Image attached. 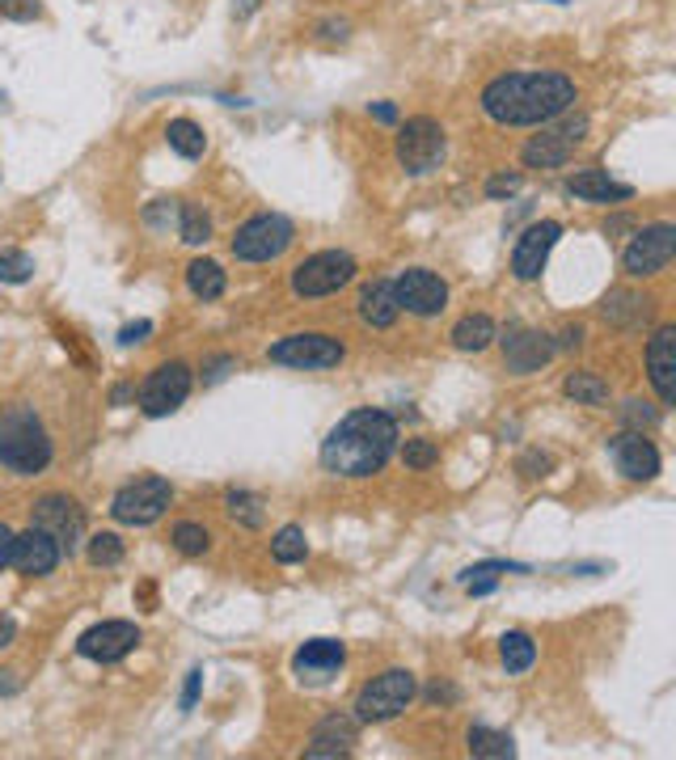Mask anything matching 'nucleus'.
<instances>
[{
    "label": "nucleus",
    "mask_w": 676,
    "mask_h": 760,
    "mask_svg": "<svg viewBox=\"0 0 676 760\" xmlns=\"http://www.w3.org/2000/svg\"><path fill=\"white\" fill-rule=\"evenodd\" d=\"M165 140H169V149L178 152V156H187V161H200L203 152H207V136H203V127L195 118H169Z\"/></svg>",
    "instance_id": "nucleus-25"
},
{
    "label": "nucleus",
    "mask_w": 676,
    "mask_h": 760,
    "mask_svg": "<svg viewBox=\"0 0 676 760\" xmlns=\"http://www.w3.org/2000/svg\"><path fill=\"white\" fill-rule=\"evenodd\" d=\"M398 453V418L385 410H352L326 440H321V465L339 478H372Z\"/></svg>",
    "instance_id": "nucleus-2"
},
{
    "label": "nucleus",
    "mask_w": 676,
    "mask_h": 760,
    "mask_svg": "<svg viewBox=\"0 0 676 760\" xmlns=\"http://www.w3.org/2000/svg\"><path fill=\"white\" fill-rule=\"evenodd\" d=\"M254 9H258V0H241V4H238V9H233V13H238V17H250Z\"/></svg>",
    "instance_id": "nucleus-47"
},
{
    "label": "nucleus",
    "mask_w": 676,
    "mask_h": 760,
    "mask_svg": "<svg viewBox=\"0 0 676 760\" xmlns=\"http://www.w3.org/2000/svg\"><path fill=\"white\" fill-rule=\"evenodd\" d=\"M613 465L630 482H651V478H660V448L642 431H622L613 440Z\"/></svg>",
    "instance_id": "nucleus-19"
},
{
    "label": "nucleus",
    "mask_w": 676,
    "mask_h": 760,
    "mask_svg": "<svg viewBox=\"0 0 676 760\" xmlns=\"http://www.w3.org/2000/svg\"><path fill=\"white\" fill-rule=\"evenodd\" d=\"M225 270L220 263H212V258H200V263L187 266V288H191V296H200V301H220L225 296Z\"/></svg>",
    "instance_id": "nucleus-26"
},
{
    "label": "nucleus",
    "mask_w": 676,
    "mask_h": 760,
    "mask_svg": "<svg viewBox=\"0 0 676 760\" xmlns=\"http://www.w3.org/2000/svg\"><path fill=\"white\" fill-rule=\"evenodd\" d=\"M647 377L664 406L676 402V326H660L647 342Z\"/></svg>",
    "instance_id": "nucleus-20"
},
{
    "label": "nucleus",
    "mask_w": 676,
    "mask_h": 760,
    "mask_svg": "<svg viewBox=\"0 0 676 760\" xmlns=\"http://www.w3.org/2000/svg\"><path fill=\"white\" fill-rule=\"evenodd\" d=\"M200 684H203V672L195 668V672L187 676V688H182V710H191V706H195V697H200Z\"/></svg>",
    "instance_id": "nucleus-44"
},
{
    "label": "nucleus",
    "mask_w": 676,
    "mask_h": 760,
    "mask_svg": "<svg viewBox=\"0 0 676 760\" xmlns=\"http://www.w3.org/2000/svg\"><path fill=\"white\" fill-rule=\"evenodd\" d=\"M207 545H212V536H207L203 524H195V520L174 524V549H178V554H187V558H203Z\"/></svg>",
    "instance_id": "nucleus-34"
},
{
    "label": "nucleus",
    "mask_w": 676,
    "mask_h": 760,
    "mask_svg": "<svg viewBox=\"0 0 676 760\" xmlns=\"http://www.w3.org/2000/svg\"><path fill=\"white\" fill-rule=\"evenodd\" d=\"M546 469H550V460H546V456H524V460H520V473H524V478H546Z\"/></svg>",
    "instance_id": "nucleus-42"
},
{
    "label": "nucleus",
    "mask_w": 676,
    "mask_h": 760,
    "mask_svg": "<svg viewBox=\"0 0 676 760\" xmlns=\"http://www.w3.org/2000/svg\"><path fill=\"white\" fill-rule=\"evenodd\" d=\"M153 334V321H136V326H123L119 330V346H131V342H144Z\"/></svg>",
    "instance_id": "nucleus-40"
},
{
    "label": "nucleus",
    "mask_w": 676,
    "mask_h": 760,
    "mask_svg": "<svg viewBox=\"0 0 676 760\" xmlns=\"http://www.w3.org/2000/svg\"><path fill=\"white\" fill-rule=\"evenodd\" d=\"M394 292H398V304L414 317H436L448 304V283L439 279L436 270H423V266H410L394 279Z\"/></svg>",
    "instance_id": "nucleus-13"
},
{
    "label": "nucleus",
    "mask_w": 676,
    "mask_h": 760,
    "mask_svg": "<svg viewBox=\"0 0 676 760\" xmlns=\"http://www.w3.org/2000/svg\"><path fill=\"white\" fill-rule=\"evenodd\" d=\"M178 232H182L187 245H203V241L212 237V220L203 216L200 203H182V207H178Z\"/></svg>",
    "instance_id": "nucleus-32"
},
{
    "label": "nucleus",
    "mask_w": 676,
    "mask_h": 760,
    "mask_svg": "<svg viewBox=\"0 0 676 760\" xmlns=\"http://www.w3.org/2000/svg\"><path fill=\"white\" fill-rule=\"evenodd\" d=\"M562 393L575 402V406H604L609 402V384L597 372H571L562 380Z\"/></svg>",
    "instance_id": "nucleus-28"
},
{
    "label": "nucleus",
    "mask_w": 676,
    "mask_h": 760,
    "mask_svg": "<svg viewBox=\"0 0 676 760\" xmlns=\"http://www.w3.org/2000/svg\"><path fill=\"white\" fill-rule=\"evenodd\" d=\"M140 646V630L136 621H102L93 630H85L77 638V650L93 663H119Z\"/></svg>",
    "instance_id": "nucleus-15"
},
{
    "label": "nucleus",
    "mask_w": 676,
    "mask_h": 760,
    "mask_svg": "<svg viewBox=\"0 0 676 760\" xmlns=\"http://www.w3.org/2000/svg\"><path fill=\"white\" fill-rule=\"evenodd\" d=\"M85 554H89V562L93 567H119L123 562V541L115 532H93L89 541H85Z\"/></svg>",
    "instance_id": "nucleus-33"
},
{
    "label": "nucleus",
    "mask_w": 676,
    "mask_h": 760,
    "mask_svg": "<svg viewBox=\"0 0 676 760\" xmlns=\"http://www.w3.org/2000/svg\"><path fill=\"white\" fill-rule=\"evenodd\" d=\"M584 136H588V118H584V114H575V118H566V123H558V127L546 123V131L533 136V140L524 144V165H533V169L566 165V156L575 152V144H584Z\"/></svg>",
    "instance_id": "nucleus-11"
},
{
    "label": "nucleus",
    "mask_w": 676,
    "mask_h": 760,
    "mask_svg": "<svg viewBox=\"0 0 676 760\" xmlns=\"http://www.w3.org/2000/svg\"><path fill=\"white\" fill-rule=\"evenodd\" d=\"M516 190H520V174H499V178L486 182V194H490V199H503V194H516Z\"/></svg>",
    "instance_id": "nucleus-39"
},
{
    "label": "nucleus",
    "mask_w": 676,
    "mask_h": 760,
    "mask_svg": "<svg viewBox=\"0 0 676 760\" xmlns=\"http://www.w3.org/2000/svg\"><path fill=\"white\" fill-rule=\"evenodd\" d=\"M352 279H356V258L347 250H321L292 270V292L301 301H321V296H334L339 288H347Z\"/></svg>",
    "instance_id": "nucleus-6"
},
{
    "label": "nucleus",
    "mask_w": 676,
    "mask_h": 760,
    "mask_svg": "<svg viewBox=\"0 0 676 760\" xmlns=\"http://www.w3.org/2000/svg\"><path fill=\"white\" fill-rule=\"evenodd\" d=\"M0 17H9V22H35V17H42V4L39 0H0Z\"/></svg>",
    "instance_id": "nucleus-38"
},
{
    "label": "nucleus",
    "mask_w": 676,
    "mask_h": 760,
    "mask_svg": "<svg viewBox=\"0 0 676 760\" xmlns=\"http://www.w3.org/2000/svg\"><path fill=\"white\" fill-rule=\"evenodd\" d=\"M398 313H401V304L390 279H377V283H368V288L359 292V317H363V326L390 330V326L398 321Z\"/></svg>",
    "instance_id": "nucleus-23"
},
{
    "label": "nucleus",
    "mask_w": 676,
    "mask_h": 760,
    "mask_svg": "<svg viewBox=\"0 0 676 760\" xmlns=\"http://www.w3.org/2000/svg\"><path fill=\"white\" fill-rule=\"evenodd\" d=\"M401 460H406V469H432V465L439 460V448L432 444V440H406Z\"/></svg>",
    "instance_id": "nucleus-37"
},
{
    "label": "nucleus",
    "mask_w": 676,
    "mask_h": 760,
    "mask_svg": "<svg viewBox=\"0 0 676 760\" xmlns=\"http://www.w3.org/2000/svg\"><path fill=\"white\" fill-rule=\"evenodd\" d=\"M174 503V486L165 478H140V482H127L115 498H111V516L119 524L131 529H144V524H157L161 516L169 511Z\"/></svg>",
    "instance_id": "nucleus-8"
},
{
    "label": "nucleus",
    "mask_w": 676,
    "mask_h": 760,
    "mask_svg": "<svg viewBox=\"0 0 676 760\" xmlns=\"http://www.w3.org/2000/svg\"><path fill=\"white\" fill-rule=\"evenodd\" d=\"M579 339H584L579 330H562V346H579Z\"/></svg>",
    "instance_id": "nucleus-48"
},
{
    "label": "nucleus",
    "mask_w": 676,
    "mask_h": 760,
    "mask_svg": "<svg viewBox=\"0 0 676 760\" xmlns=\"http://www.w3.org/2000/svg\"><path fill=\"white\" fill-rule=\"evenodd\" d=\"M676 254V228L673 225H651L635 232V241L626 245L622 266L630 279H647V275H660L664 266L673 263Z\"/></svg>",
    "instance_id": "nucleus-12"
},
{
    "label": "nucleus",
    "mask_w": 676,
    "mask_h": 760,
    "mask_svg": "<svg viewBox=\"0 0 676 760\" xmlns=\"http://www.w3.org/2000/svg\"><path fill=\"white\" fill-rule=\"evenodd\" d=\"M229 516H233V520H241L245 529H258V524H263V503H258L254 494L233 491V494H229Z\"/></svg>",
    "instance_id": "nucleus-36"
},
{
    "label": "nucleus",
    "mask_w": 676,
    "mask_h": 760,
    "mask_svg": "<svg viewBox=\"0 0 676 760\" xmlns=\"http://www.w3.org/2000/svg\"><path fill=\"white\" fill-rule=\"evenodd\" d=\"M622 418H626V422H642V427H651L660 415H655V410H647V402H626Z\"/></svg>",
    "instance_id": "nucleus-41"
},
{
    "label": "nucleus",
    "mask_w": 676,
    "mask_h": 760,
    "mask_svg": "<svg viewBox=\"0 0 676 760\" xmlns=\"http://www.w3.org/2000/svg\"><path fill=\"white\" fill-rule=\"evenodd\" d=\"M13 638H17V625H13V617H4V612H0V650L13 643Z\"/></svg>",
    "instance_id": "nucleus-45"
},
{
    "label": "nucleus",
    "mask_w": 676,
    "mask_h": 760,
    "mask_svg": "<svg viewBox=\"0 0 676 760\" xmlns=\"http://www.w3.org/2000/svg\"><path fill=\"white\" fill-rule=\"evenodd\" d=\"M35 258L26 250H0V283H30Z\"/></svg>",
    "instance_id": "nucleus-35"
},
{
    "label": "nucleus",
    "mask_w": 676,
    "mask_h": 760,
    "mask_svg": "<svg viewBox=\"0 0 676 760\" xmlns=\"http://www.w3.org/2000/svg\"><path fill=\"white\" fill-rule=\"evenodd\" d=\"M470 752H474V757L503 760V757H516V744H512V735H503V731L470 726Z\"/></svg>",
    "instance_id": "nucleus-31"
},
{
    "label": "nucleus",
    "mask_w": 676,
    "mask_h": 760,
    "mask_svg": "<svg viewBox=\"0 0 676 760\" xmlns=\"http://www.w3.org/2000/svg\"><path fill=\"white\" fill-rule=\"evenodd\" d=\"M499 655H503V668H508L512 676H520V672H528V668L537 663V643H533L528 634L512 630V634L499 638Z\"/></svg>",
    "instance_id": "nucleus-29"
},
{
    "label": "nucleus",
    "mask_w": 676,
    "mask_h": 760,
    "mask_svg": "<svg viewBox=\"0 0 676 760\" xmlns=\"http://www.w3.org/2000/svg\"><path fill=\"white\" fill-rule=\"evenodd\" d=\"M352 744H356V722L330 714V719L314 731V744L305 748V757H347Z\"/></svg>",
    "instance_id": "nucleus-24"
},
{
    "label": "nucleus",
    "mask_w": 676,
    "mask_h": 760,
    "mask_svg": "<svg viewBox=\"0 0 676 760\" xmlns=\"http://www.w3.org/2000/svg\"><path fill=\"white\" fill-rule=\"evenodd\" d=\"M347 663V646L334 643V638H314L292 655V672L305 684H330Z\"/></svg>",
    "instance_id": "nucleus-18"
},
{
    "label": "nucleus",
    "mask_w": 676,
    "mask_h": 760,
    "mask_svg": "<svg viewBox=\"0 0 676 760\" xmlns=\"http://www.w3.org/2000/svg\"><path fill=\"white\" fill-rule=\"evenodd\" d=\"M398 165L406 174H432L439 161H444V152H448V136H444V127H439L436 118H428V114H419V118H406L398 131Z\"/></svg>",
    "instance_id": "nucleus-7"
},
{
    "label": "nucleus",
    "mask_w": 676,
    "mask_h": 760,
    "mask_svg": "<svg viewBox=\"0 0 676 760\" xmlns=\"http://www.w3.org/2000/svg\"><path fill=\"white\" fill-rule=\"evenodd\" d=\"M60 558H64L60 541H55L51 532H42L30 524L22 536H13V562H9V567H17L26 579H42V574H51V570L60 567Z\"/></svg>",
    "instance_id": "nucleus-16"
},
{
    "label": "nucleus",
    "mask_w": 676,
    "mask_h": 760,
    "mask_svg": "<svg viewBox=\"0 0 676 760\" xmlns=\"http://www.w3.org/2000/svg\"><path fill=\"white\" fill-rule=\"evenodd\" d=\"M566 190L575 199H584V203H626V199H635V187L613 182L604 169H579V174H571Z\"/></svg>",
    "instance_id": "nucleus-22"
},
{
    "label": "nucleus",
    "mask_w": 676,
    "mask_h": 760,
    "mask_svg": "<svg viewBox=\"0 0 676 760\" xmlns=\"http://www.w3.org/2000/svg\"><path fill=\"white\" fill-rule=\"evenodd\" d=\"M191 384H195V377H191V368L187 364H161L153 377L144 380V389H140V410L149 418H165V415H174L187 397H191Z\"/></svg>",
    "instance_id": "nucleus-10"
},
{
    "label": "nucleus",
    "mask_w": 676,
    "mask_h": 760,
    "mask_svg": "<svg viewBox=\"0 0 676 760\" xmlns=\"http://www.w3.org/2000/svg\"><path fill=\"white\" fill-rule=\"evenodd\" d=\"M0 465L17 478H35L51 465V435L35 415V406L0 410Z\"/></svg>",
    "instance_id": "nucleus-3"
},
{
    "label": "nucleus",
    "mask_w": 676,
    "mask_h": 760,
    "mask_svg": "<svg viewBox=\"0 0 676 760\" xmlns=\"http://www.w3.org/2000/svg\"><path fill=\"white\" fill-rule=\"evenodd\" d=\"M550 355H554V342L546 339V334H537V330H512L503 339V359H508V368L516 377L537 372L541 364H550Z\"/></svg>",
    "instance_id": "nucleus-21"
},
{
    "label": "nucleus",
    "mask_w": 676,
    "mask_h": 760,
    "mask_svg": "<svg viewBox=\"0 0 676 760\" xmlns=\"http://www.w3.org/2000/svg\"><path fill=\"white\" fill-rule=\"evenodd\" d=\"M343 342L330 339V334H288V339L271 342L267 359L283 364V368H305V372H318V368H339L343 364Z\"/></svg>",
    "instance_id": "nucleus-9"
},
{
    "label": "nucleus",
    "mask_w": 676,
    "mask_h": 760,
    "mask_svg": "<svg viewBox=\"0 0 676 760\" xmlns=\"http://www.w3.org/2000/svg\"><path fill=\"white\" fill-rule=\"evenodd\" d=\"M127 397H131V384H119V389H115V397H111V402H115V406H123V402H127Z\"/></svg>",
    "instance_id": "nucleus-49"
},
{
    "label": "nucleus",
    "mask_w": 676,
    "mask_h": 760,
    "mask_svg": "<svg viewBox=\"0 0 676 760\" xmlns=\"http://www.w3.org/2000/svg\"><path fill=\"white\" fill-rule=\"evenodd\" d=\"M495 342V321L486 313H470L452 326V346L457 351H486Z\"/></svg>",
    "instance_id": "nucleus-27"
},
{
    "label": "nucleus",
    "mask_w": 676,
    "mask_h": 760,
    "mask_svg": "<svg viewBox=\"0 0 676 760\" xmlns=\"http://www.w3.org/2000/svg\"><path fill=\"white\" fill-rule=\"evenodd\" d=\"M372 118H377V123H394V118H398V106H390V102H377V106H372Z\"/></svg>",
    "instance_id": "nucleus-46"
},
{
    "label": "nucleus",
    "mask_w": 676,
    "mask_h": 760,
    "mask_svg": "<svg viewBox=\"0 0 676 760\" xmlns=\"http://www.w3.org/2000/svg\"><path fill=\"white\" fill-rule=\"evenodd\" d=\"M271 558H276L279 567H296V562H305V558H309V541H305V529H296V524L279 529L276 536H271Z\"/></svg>",
    "instance_id": "nucleus-30"
},
{
    "label": "nucleus",
    "mask_w": 676,
    "mask_h": 760,
    "mask_svg": "<svg viewBox=\"0 0 676 760\" xmlns=\"http://www.w3.org/2000/svg\"><path fill=\"white\" fill-rule=\"evenodd\" d=\"M292 237H296V228H292L288 216L263 212V216H250V220L233 232L229 250H233L238 263H276L279 254H288Z\"/></svg>",
    "instance_id": "nucleus-5"
},
{
    "label": "nucleus",
    "mask_w": 676,
    "mask_h": 760,
    "mask_svg": "<svg viewBox=\"0 0 676 760\" xmlns=\"http://www.w3.org/2000/svg\"><path fill=\"white\" fill-rule=\"evenodd\" d=\"M9 562H13V529L0 524V574L9 570Z\"/></svg>",
    "instance_id": "nucleus-43"
},
{
    "label": "nucleus",
    "mask_w": 676,
    "mask_h": 760,
    "mask_svg": "<svg viewBox=\"0 0 676 760\" xmlns=\"http://www.w3.org/2000/svg\"><path fill=\"white\" fill-rule=\"evenodd\" d=\"M558 237H562V225L554 220H541V225L524 228V237L516 241V250H512V275L516 279H537L546 263H550V250L558 245Z\"/></svg>",
    "instance_id": "nucleus-17"
},
{
    "label": "nucleus",
    "mask_w": 676,
    "mask_h": 760,
    "mask_svg": "<svg viewBox=\"0 0 676 760\" xmlns=\"http://www.w3.org/2000/svg\"><path fill=\"white\" fill-rule=\"evenodd\" d=\"M30 524L42 532H51V536L60 541V549L73 554V549L80 545V536H85V511H80L68 494H47V498L35 503Z\"/></svg>",
    "instance_id": "nucleus-14"
},
{
    "label": "nucleus",
    "mask_w": 676,
    "mask_h": 760,
    "mask_svg": "<svg viewBox=\"0 0 676 760\" xmlns=\"http://www.w3.org/2000/svg\"><path fill=\"white\" fill-rule=\"evenodd\" d=\"M575 80L562 73H503L482 89V111L499 127H546L575 106Z\"/></svg>",
    "instance_id": "nucleus-1"
},
{
    "label": "nucleus",
    "mask_w": 676,
    "mask_h": 760,
    "mask_svg": "<svg viewBox=\"0 0 676 760\" xmlns=\"http://www.w3.org/2000/svg\"><path fill=\"white\" fill-rule=\"evenodd\" d=\"M414 697H419V681H414V672H406V668H390V672L372 676V681L359 688L356 722L398 719V714L410 710V701H414Z\"/></svg>",
    "instance_id": "nucleus-4"
}]
</instances>
